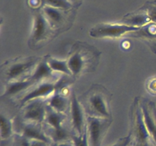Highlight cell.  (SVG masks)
<instances>
[{
  "label": "cell",
  "mask_w": 156,
  "mask_h": 146,
  "mask_svg": "<svg viewBox=\"0 0 156 146\" xmlns=\"http://www.w3.org/2000/svg\"><path fill=\"white\" fill-rule=\"evenodd\" d=\"M98 50L86 43H76L71 50L67 63L72 75L78 76L85 71L91 70L96 65Z\"/></svg>",
  "instance_id": "6da1fadb"
},
{
  "label": "cell",
  "mask_w": 156,
  "mask_h": 146,
  "mask_svg": "<svg viewBox=\"0 0 156 146\" xmlns=\"http://www.w3.org/2000/svg\"><path fill=\"white\" fill-rule=\"evenodd\" d=\"M40 59L36 57L19 58L6 64L2 68V75L8 82L22 80L28 75H31Z\"/></svg>",
  "instance_id": "7a4b0ae2"
},
{
  "label": "cell",
  "mask_w": 156,
  "mask_h": 146,
  "mask_svg": "<svg viewBox=\"0 0 156 146\" xmlns=\"http://www.w3.org/2000/svg\"><path fill=\"white\" fill-rule=\"evenodd\" d=\"M87 104L92 116L110 120L111 112L108 96L103 88L97 87L90 91L87 98Z\"/></svg>",
  "instance_id": "3957f363"
},
{
  "label": "cell",
  "mask_w": 156,
  "mask_h": 146,
  "mask_svg": "<svg viewBox=\"0 0 156 146\" xmlns=\"http://www.w3.org/2000/svg\"><path fill=\"white\" fill-rule=\"evenodd\" d=\"M140 28L124 24H99L90 30L89 34L94 38H117L126 33L137 31Z\"/></svg>",
  "instance_id": "277c9868"
},
{
  "label": "cell",
  "mask_w": 156,
  "mask_h": 146,
  "mask_svg": "<svg viewBox=\"0 0 156 146\" xmlns=\"http://www.w3.org/2000/svg\"><path fill=\"white\" fill-rule=\"evenodd\" d=\"M53 29L44 17L42 12L37 11L34 16V24L30 34V43L32 47L45 43L51 36Z\"/></svg>",
  "instance_id": "5b68a950"
},
{
  "label": "cell",
  "mask_w": 156,
  "mask_h": 146,
  "mask_svg": "<svg viewBox=\"0 0 156 146\" xmlns=\"http://www.w3.org/2000/svg\"><path fill=\"white\" fill-rule=\"evenodd\" d=\"M23 106L22 117L27 123L38 125L45 120L47 106L44 99L31 100Z\"/></svg>",
  "instance_id": "8992f818"
},
{
  "label": "cell",
  "mask_w": 156,
  "mask_h": 146,
  "mask_svg": "<svg viewBox=\"0 0 156 146\" xmlns=\"http://www.w3.org/2000/svg\"><path fill=\"white\" fill-rule=\"evenodd\" d=\"M108 120L92 116L87 117V132L90 146H101L104 134L108 126Z\"/></svg>",
  "instance_id": "52a82bcc"
},
{
  "label": "cell",
  "mask_w": 156,
  "mask_h": 146,
  "mask_svg": "<svg viewBox=\"0 0 156 146\" xmlns=\"http://www.w3.org/2000/svg\"><path fill=\"white\" fill-rule=\"evenodd\" d=\"M56 88V83L50 81H45L34 85L30 91H27L21 97L20 100L21 106H24L31 100L50 97L53 93H55Z\"/></svg>",
  "instance_id": "ba28073f"
},
{
  "label": "cell",
  "mask_w": 156,
  "mask_h": 146,
  "mask_svg": "<svg viewBox=\"0 0 156 146\" xmlns=\"http://www.w3.org/2000/svg\"><path fill=\"white\" fill-rule=\"evenodd\" d=\"M70 114L73 129L76 135H82L86 130L87 118L77 97L73 94L70 100Z\"/></svg>",
  "instance_id": "9c48e42d"
},
{
  "label": "cell",
  "mask_w": 156,
  "mask_h": 146,
  "mask_svg": "<svg viewBox=\"0 0 156 146\" xmlns=\"http://www.w3.org/2000/svg\"><path fill=\"white\" fill-rule=\"evenodd\" d=\"M41 12L44 14V17L47 20L52 28L53 29V30L65 25L66 17L64 13V10L50 7L48 5H44L41 9Z\"/></svg>",
  "instance_id": "30bf717a"
},
{
  "label": "cell",
  "mask_w": 156,
  "mask_h": 146,
  "mask_svg": "<svg viewBox=\"0 0 156 146\" xmlns=\"http://www.w3.org/2000/svg\"><path fill=\"white\" fill-rule=\"evenodd\" d=\"M53 75V71L49 66L48 63L44 59V60H41L37 63V66L34 69L28 78L33 82L34 85H37L41 82L48 81V79H51Z\"/></svg>",
  "instance_id": "8fae6325"
},
{
  "label": "cell",
  "mask_w": 156,
  "mask_h": 146,
  "mask_svg": "<svg viewBox=\"0 0 156 146\" xmlns=\"http://www.w3.org/2000/svg\"><path fill=\"white\" fill-rule=\"evenodd\" d=\"M141 109L146 129L149 132L150 138L156 144V110L155 106L154 105L149 106L148 104L143 103Z\"/></svg>",
  "instance_id": "7c38bea8"
},
{
  "label": "cell",
  "mask_w": 156,
  "mask_h": 146,
  "mask_svg": "<svg viewBox=\"0 0 156 146\" xmlns=\"http://www.w3.org/2000/svg\"><path fill=\"white\" fill-rule=\"evenodd\" d=\"M123 24L135 27H142L151 22L147 13L143 9L125 15L122 20Z\"/></svg>",
  "instance_id": "4fadbf2b"
},
{
  "label": "cell",
  "mask_w": 156,
  "mask_h": 146,
  "mask_svg": "<svg viewBox=\"0 0 156 146\" xmlns=\"http://www.w3.org/2000/svg\"><path fill=\"white\" fill-rule=\"evenodd\" d=\"M135 36H140L144 40L146 43L149 46L152 51L156 53V24H148L140 27V30L133 32Z\"/></svg>",
  "instance_id": "5bb4252c"
},
{
  "label": "cell",
  "mask_w": 156,
  "mask_h": 146,
  "mask_svg": "<svg viewBox=\"0 0 156 146\" xmlns=\"http://www.w3.org/2000/svg\"><path fill=\"white\" fill-rule=\"evenodd\" d=\"M34 85L33 82L29 78L9 82L6 85L5 91L2 97H13L17 94L24 92V91H27L28 88H31Z\"/></svg>",
  "instance_id": "9a60e30c"
},
{
  "label": "cell",
  "mask_w": 156,
  "mask_h": 146,
  "mask_svg": "<svg viewBox=\"0 0 156 146\" xmlns=\"http://www.w3.org/2000/svg\"><path fill=\"white\" fill-rule=\"evenodd\" d=\"M135 120H136V133L137 139L139 143L149 142V139L150 138L149 132L146 129V124L143 120V112L142 109L137 106L135 112Z\"/></svg>",
  "instance_id": "2e32d148"
},
{
  "label": "cell",
  "mask_w": 156,
  "mask_h": 146,
  "mask_svg": "<svg viewBox=\"0 0 156 146\" xmlns=\"http://www.w3.org/2000/svg\"><path fill=\"white\" fill-rule=\"evenodd\" d=\"M22 136L28 140H38L44 142L50 143V137L44 131L40 129L37 125L27 123L24 126L22 131Z\"/></svg>",
  "instance_id": "e0dca14e"
},
{
  "label": "cell",
  "mask_w": 156,
  "mask_h": 146,
  "mask_svg": "<svg viewBox=\"0 0 156 146\" xmlns=\"http://www.w3.org/2000/svg\"><path fill=\"white\" fill-rule=\"evenodd\" d=\"M47 106L53 110L63 113L69 106V100L66 95L58 91L49 97Z\"/></svg>",
  "instance_id": "ac0fdd59"
},
{
  "label": "cell",
  "mask_w": 156,
  "mask_h": 146,
  "mask_svg": "<svg viewBox=\"0 0 156 146\" xmlns=\"http://www.w3.org/2000/svg\"><path fill=\"white\" fill-rule=\"evenodd\" d=\"M64 120H65V116L63 115V113L53 110L47 106L45 121L50 129H59L62 127Z\"/></svg>",
  "instance_id": "d6986e66"
},
{
  "label": "cell",
  "mask_w": 156,
  "mask_h": 146,
  "mask_svg": "<svg viewBox=\"0 0 156 146\" xmlns=\"http://www.w3.org/2000/svg\"><path fill=\"white\" fill-rule=\"evenodd\" d=\"M45 59L48 63L49 66L53 71V72L62 73V74L66 75H72L71 71L69 68L67 60H59V59H54L49 56H46Z\"/></svg>",
  "instance_id": "ffe728a7"
},
{
  "label": "cell",
  "mask_w": 156,
  "mask_h": 146,
  "mask_svg": "<svg viewBox=\"0 0 156 146\" xmlns=\"http://www.w3.org/2000/svg\"><path fill=\"white\" fill-rule=\"evenodd\" d=\"M12 124L11 120L2 114L1 120H0V135L2 140H7L12 135Z\"/></svg>",
  "instance_id": "44dd1931"
},
{
  "label": "cell",
  "mask_w": 156,
  "mask_h": 146,
  "mask_svg": "<svg viewBox=\"0 0 156 146\" xmlns=\"http://www.w3.org/2000/svg\"><path fill=\"white\" fill-rule=\"evenodd\" d=\"M49 132H50L49 133L50 138L56 141V143L67 141L70 135L68 130L64 126L59 128V129H50Z\"/></svg>",
  "instance_id": "7402d4cb"
},
{
  "label": "cell",
  "mask_w": 156,
  "mask_h": 146,
  "mask_svg": "<svg viewBox=\"0 0 156 146\" xmlns=\"http://www.w3.org/2000/svg\"><path fill=\"white\" fill-rule=\"evenodd\" d=\"M44 5H48L62 10H69L72 8L73 4L69 0H42Z\"/></svg>",
  "instance_id": "603a6c76"
},
{
  "label": "cell",
  "mask_w": 156,
  "mask_h": 146,
  "mask_svg": "<svg viewBox=\"0 0 156 146\" xmlns=\"http://www.w3.org/2000/svg\"><path fill=\"white\" fill-rule=\"evenodd\" d=\"M71 138L74 146H90L87 128L86 130L82 135H76L75 134V135H72Z\"/></svg>",
  "instance_id": "cb8c5ba5"
},
{
  "label": "cell",
  "mask_w": 156,
  "mask_h": 146,
  "mask_svg": "<svg viewBox=\"0 0 156 146\" xmlns=\"http://www.w3.org/2000/svg\"><path fill=\"white\" fill-rule=\"evenodd\" d=\"M142 9L146 11L150 21L156 24V1L147 2Z\"/></svg>",
  "instance_id": "d4e9b609"
},
{
  "label": "cell",
  "mask_w": 156,
  "mask_h": 146,
  "mask_svg": "<svg viewBox=\"0 0 156 146\" xmlns=\"http://www.w3.org/2000/svg\"><path fill=\"white\" fill-rule=\"evenodd\" d=\"M131 141V135H129L127 137H125V138H122L120 141H117L115 144H112L111 146H129V143Z\"/></svg>",
  "instance_id": "484cf974"
},
{
  "label": "cell",
  "mask_w": 156,
  "mask_h": 146,
  "mask_svg": "<svg viewBox=\"0 0 156 146\" xmlns=\"http://www.w3.org/2000/svg\"><path fill=\"white\" fill-rule=\"evenodd\" d=\"M148 88L152 94H156V78H152L148 85Z\"/></svg>",
  "instance_id": "4316f807"
},
{
  "label": "cell",
  "mask_w": 156,
  "mask_h": 146,
  "mask_svg": "<svg viewBox=\"0 0 156 146\" xmlns=\"http://www.w3.org/2000/svg\"><path fill=\"white\" fill-rule=\"evenodd\" d=\"M30 146H47L49 144V143L38 140H30Z\"/></svg>",
  "instance_id": "83f0119b"
},
{
  "label": "cell",
  "mask_w": 156,
  "mask_h": 146,
  "mask_svg": "<svg viewBox=\"0 0 156 146\" xmlns=\"http://www.w3.org/2000/svg\"><path fill=\"white\" fill-rule=\"evenodd\" d=\"M18 146H30V140H28L27 138L22 136L21 141L18 143Z\"/></svg>",
  "instance_id": "f1b7e54d"
},
{
  "label": "cell",
  "mask_w": 156,
  "mask_h": 146,
  "mask_svg": "<svg viewBox=\"0 0 156 146\" xmlns=\"http://www.w3.org/2000/svg\"><path fill=\"white\" fill-rule=\"evenodd\" d=\"M56 146H74L73 144V141H62V142L57 143Z\"/></svg>",
  "instance_id": "f546056e"
},
{
  "label": "cell",
  "mask_w": 156,
  "mask_h": 146,
  "mask_svg": "<svg viewBox=\"0 0 156 146\" xmlns=\"http://www.w3.org/2000/svg\"><path fill=\"white\" fill-rule=\"evenodd\" d=\"M137 146H149V142H146V143H139Z\"/></svg>",
  "instance_id": "4dcf8cb0"
},
{
  "label": "cell",
  "mask_w": 156,
  "mask_h": 146,
  "mask_svg": "<svg viewBox=\"0 0 156 146\" xmlns=\"http://www.w3.org/2000/svg\"><path fill=\"white\" fill-rule=\"evenodd\" d=\"M70 2H72V4H73V3H76V2H78L79 1V0H69Z\"/></svg>",
  "instance_id": "1f68e13d"
},
{
  "label": "cell",
  "mask_w": 156,
  "mask_h": 146,
  "mask_svg": "<svg viewBox=\"0 0 156 146\" xmlns=\"http://www.w3.org/2000/svg\"><path fill=\"white\" fill-rule=\"evenodd\" d=\"M55 146H56V145H55Z\"/></svg>",
  "instance_id": "d6a6232c"
}]
</instances>
